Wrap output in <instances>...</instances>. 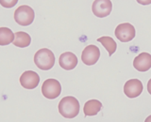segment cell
I'll return each mask as SVG.
<instances>
[{"instance_id":"cell-1","label":"cell","mask_w":151,"mask_h":122,"mask_svg":"<svg viewBox=\"0 0 151 122\" xmlns=\"http://www.w3.org/2000/svg\"><path fill=\"white\" fill-rule=\"evenodd\" d=\"M79 102L72 96L64 97L59 103V112L65 118H74L79 113Z\"/></svg>"},{"instance_id":"cell-2","label":"cell","mask_w":151,"mask_h":122,"mask_svg":"<svg viewBox=\"0 0 151 122\" xmlns=\"http://www.w3.org/2000/svg\"><path fill=\"white\" fill-rule=\"evenodd\" d=\"M34 63L40 70H48L55 65V55L53 52L47 48H42L36 52Z\"/></svg>"},{"instance_id":"cell-3","label":"cell","mask_w":151,"mask_h":122,"mask_svg":"<svg viewBox=\"0 0 151 122\" xmlns=\"http://www.w3.org/2000/svg\"><path fill=\"white\" fill-rule=\"evenodd\" d=\"M35 18V13L33 9L27 5H23L17 8L14 12V20L18 25L27 26L33 23Z\"/></svg>"},{"instance_id":"cell-4","label":"cell","mask_w":151,"mask_h":122,"mask_svg":"<svg viewBox=\"0 0 151 122\" xmlns=\"http://www.w3.org/2000/svg\"><path fill=\"white\" fill-rule=\"evenodd\" d=\"M42 93L46 99L53 100L58 98L61 93L60 83L56 79H47L42 86Z\"/></svg>"},{"instance_id":"cell-5","label":"cell","mask_w":151,"mask_h":122,"mask_svg":"<svg viewBox=\"0 0 151 122\" xmlns=\"http://www.w3.org/2000/svg\"><path fill=\"white\" fill-rule=\"evenodd\" d=\"M115 36L122 42H129L135 38L136 30L129 23H120L115 28Z\"/></svg>"},{"instance_id":"cell-6","label":"cell","mask_w":151,"mask_h":122,"mask_svg":"<svg viewBox=\"0 0 151 122\" xmlns=\"http://www.w3.org/2000/svg\"><path fill=\"white\" fill-rule=\"evenodd\" d=\"M100 57V50L96 45H87L84 48L81 54L82 62L87 66H92L96 64Z\"/></svg>"},{"instance_id":"cell-7","label":"cell","mask_w":151,"mask_h":122,"mask_svg":"<svg viewBox=\"0 0 151 122\" xmlns=\"http://www.w3.org/2000/svg\"><path fill=\"white\" fill-rule=\"evenodd\" d=\"M112 9L111 0H94L92 6V11L96 17L104 18L110 15Z\"/></svg>"},{"instance_id":"cell-8","label":"cell","mask_w":151,"mask_h":122,"mask_svg":"<svg viewBox=\"0 0 151 122\" xmlns=\"http://www.w3.org/2000/svg\"><path fill=\"white\" fill-rule=\"evenodd\" d=\"M144 90V86L140 80L130 79L124 86V93L127 98L133 99L139 97Z\"/></svg>"},{"instance_id":"cell-9","label":"cell","mask_w":151,"mask_h":122,"mask_svg":"<svg viewBox=\"0 0 151 122\" xmlns=\"http://www.w3.org/2000/svg\"><path fill=\"white\" fill-rule=\"evenodd\" d=\"M40 83V76L37 72L33 70H27L23 72L20 77L21 86L26 89H34Z\"/></svg>"},{"instance_id":"cell-10","label":"cell","mask_w":151,"mask_h":122,"mask_svg":"<svg viewBox=\"0 0 151 122\" xmlns=\"http://www.w3.org/2000/svg\"><path fill=\"white\" fill-rule=\"evenodd\" d=\"M133 67L138 72H147L151 68V55L148 53H141L133 60Z\"/></svg>"},{"instance_id":"cell-11","label":"cell","mask_w":151,"mask_h":122,"mask_svg":"<svg viewBox=\"0 0 151 122\" xmlns=\"http://www.w3.org/2000/svg\"><path fill=\"white\" fill-rule=\"evenodd\" d=\"M78 57L75 54L71 52H65L60 55L59 63L60 68H63L66 70H71L76 68L78 65Z\"/></svg>"},{"instance_id":"cell-12","label":"cell","mask_w":151,"mask_h":122,"mask_svg":"<svg viewBox=\"0 0 151 122\" xmlns=\"http://www.w3.org/2000/svg\"><path fill=\"white\" fill-rule=\"evenodd\" d=\"M102 103L97 100H90L84 104L83 112L86 116H96L98 114V112L101 110Z\"/></svg>"},{"instance_id":"cell-13","label":"cell","mask_w":151,"mask_h":122,"mask_svg":"<svg viewBox=\"0 0 151 122\" xmlns=\"http://www.w3.org/2000/svg\"><path fill=\"white\" fill-rule=\"evenodd\" d=\"M30 42H31V38L27 32L18 31L15 33V38H14L12 43L13 45L20 47V48H25V47L30 45Z\"/></svg>"},{"instance_id":"cell-14","label":"cell","mask_w":151,"mask_h":122,"mask_svg":"<svg viewBox=\"0 0 151 122\" xmlns=\"http://www.w3.org/2000/svg\"><path fill=\"white\" fill-rule=\"evenodd\" d=\"M97 41L102 43V45L105 47L110 56H111L115 53V51L117 49V44H116V42L113 40L112 38L108 37V36H104V37H101V38H99V39H97Z\"/></svg>"},{"instance_id":"cell-15","label":"cell","mask_w":151,"mask_h":122,"mask_svg":"<svg viewBox=\"0 0 151 122\" xmlns=\"http://www.w3.org/2000/svg\"><path fill=\"white\" fill-rule=\"evenodd\" d=\"M15 34L8 27H0V45L5 46L14 40Z\"/></svg>"},{"instance_id":"cell-16","label":"cell","mask_w":151,"mask_h":122,"mask_svg":"<svg viewBox=\"0 0 151 122\" xmlns=\"http://www.w3.org/2000/svg\"><path fill=\"white\" fill-rule=\"evenodd\" d=\"M18 0H0V4L3 8L11 9L13 8L17 4Z\"/></svg>"},{"instance_id":"cell-17","label":"cell","mask_w":151,"mask_h":122,"mask_svg":"<svg viewBox=\"0 0 151 122\" xmlns=\"http://www.w3.org/2000/svg\"><path fill=\"white\" fill-rule=\"evenodd\" d=\"M136 1L141 5H145V6L151 4V0H136Z\"/></svg>"},{"instance_id":"cell-18","label":"cell","mask_w":151,"mask_h":122,"mask_svg":"<svg viewBox=\"0 0 151 122\" xmlns=\"http://www.w3.org/2000/svg\"><path fill=\"white\" fill-rule=\"evenodd\" d=\"M147 91H148V93L151 95V79L148 81V83H147Z\"/></svg>"},{"instance_id":"cell-19","label":"cell","mask_w":151,"mask_h":122,"mask_svg":"<svg viewBox=\"0 0 151 122\" xmlns=\"http://www.w3.org/2000/svg\"><path fill=\"white\" fill-rule=\"evenodd\" d=\"M145 121H146V122H149V121H151V116H148L147 118L145 119Z\"/></svg>"}]
</instances>
